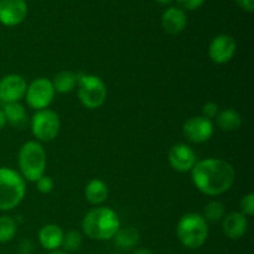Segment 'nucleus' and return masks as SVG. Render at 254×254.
<instances>
[{
  "label": "nucleus",
  "mask_w": 254,
  "mask_h": 254,
  "mask_svg": "<svg viewBox=\"0 0 254 254\" xmlns=\"http://www.w3.org/2000/svg\"><path fill=\"white\" fill-rule=\"evenodd\" d=\"M191 178L198 191L208 196H218L232 188L236 173L228 161L211 158L196 161L191 169Z\"/></svg>",
  "instance_id": "f257e3e1"
},
{
  "label": "nucleus",
  "mask_w": 254,
  "mask_h": 254,
  "mask_svg": "<svg viewBox=\"0 0 254 254\" xmlns=\"http://www.w3.org/2000/svg\"><path fill=\"white\" fill-rule=\"evenodd\" d=\"M119 228L121 221L118 215L109 207L93 208L84 216L82 221V230L91 240H113Z\"/></svg>",
  "instance_id": "f03ea898"
},
{
  "label": "nucleus",
  "mask_w": 254,
  "mask_h": 254,
  "mask_svg": "<svg viewBox=\"0 0 254 254\" xmlns=\"http://www.w3.org/2000/svg\"><path fill=\"white\" fill-rule=\"evenodd\" d=\"M19 168L24 180L36 183L46 170V151L39 141H26L19 150Z\"/></svg>",
  "instance_id": "7ed1b4c3"
},
{
  "label": "nucleus",
  "mask_w": 254,
  "mask_h": 254,
  "mask_svg": "<svg viewBox=\"0 0 254 254\" xmlns=\"http://www.w3.org/2000/svg\"><path fill=\"white\" fill-rule=\"evenodd\" d=\"M176 233L181 245L190 250H197L207 241V221L200 213H186L179 221Z\"/></svg>",
  "instance_id": "20e7f679"
},
{
  "label": "nucleus",
  "mask_w": 254,
  "mask_h": 254,
  "mask_svg": "<svg viewBox=\"0 0 254 254\" xmlns=\"http://www.w3.org/2000/svg\"><path fill=\"white\" fill-rule=\"evenodd\" d=\"M26 185L17 171L0 168V210L10 211L16 207L25 197Z\"/></svg>",
  "instance_id": "39448f33"
},
{
  "label": "nucleus",
  "mask_w": 254,
  "mask_h": 254,
  "mask_svg": "<svg viewBox=\"0 0 254 254\" xmlns=\"http://www.w3.org/2000/svg\"><path fill=\"white\" fill-rule=\"evenodd\" d=\"M78 98L88 109H97L103 106L107 98V87L103 79L94 74L78 76Z\"/></svg>",
  "instance_id": "423d86ee"
},
{
  "label": "nucleus",
  "mask_w": 254,
  "mask_h": 254,
  "mask_svg": "<svg viewBox=\"0 0 254 254\" xmlns=\"http://www.w3.org/2000/svg\"><path fill=\"white\" fill-rule=\"evenodd\" d=\"M61 129L60 116L51 109L36 111L31 119V130L35 138L40 141L49 143L56 139Z\"/></svg>",
  "instance_id": "0eeeda50"
},
{
  "label": "nucleus",
  "mask_w": 254,
  "mask_h": 254,
  "mask_svg": "<svg viewBox=\"0 0 254 254\" xmlns=\"http://www.w3.org/2000/svg\"><path fill=\"white\" fill-rule=\"evenodd\" d=\"M55 93L56 92L52 87L51 81L44 78V77H40L27 84L25 98H26V103L30 108L41 111V109H46L52 103Z\"/></svg>",
  "instance_id": "6e6552de"
},
{
  "label": "nucleus",
  "mask_w": 254,
  "mask_h": 254,
  "mask_svg": "<svg viewBox=\"0 0 254 254\" xmlns=\"http://www.w3.org/2000/svg\"><path fill=\"white\" fill-rule=\"evenodd\" d=\"M213 130L215 128H213L212 121L205 118L203 116L189 118L183 127L184 135L196 144L210 140L211 136L213 135Z\"/></svg>",
  "instance_id": "1a4fd4ad"
},
{
  "label": "nucleus",
  "mask_w": 254,
  "mask_h": 254,
  "mask_svg": "<svg viewBox=\"0 0 254 254\" xmlns=\"http://www.w3.org/2000/svg\"><path fill=\"white\" fill-rule=\"evenodd\" d=\"M27 83L20 74H7L0 81V101L4 104L16 103L26 94Z\"/></svg>",
  "instance_id": "9d476101"
},
{
  "label": "nucleus",
  "mask_w": 254,
  "mask_h": 254,
  "mask_svg": "<svg viewBox=\"0 0 254 254\" xmlns=\"http://www.w3.org/2000/svg\"><path fill=\"white\" fill-rule=\"evenodd\" d=\"M237 49L235 39L230 35L221 34L213 37L208 46V56L215 64H223L233 59Z\"/></svg>",
  "instance_id": "9b49d317"
},
{
  "label": "nucleus",
  "mask_w": 254,
  "mask_h": 254,
  "mask_svg": "<svg viewBox=\"0 0 254 254\" xmlns=\"http://www.w3.org/2000/svg\"><path fill=\"white\" fill-rule=\"evenodd\" d=\"M27 15V5L24 0H0V22L5 26L21 24Z\"/></svg>",
  "instance_id": "f8f14e48"
},
{
  "label": "nucleus",
  "mask_w": 254,
  "mask_h": 254,
  "mask_svg": "<svg viewBox=\"0 0 254 254\" xmlns=\"http://www.w3.org/2000/svg\"><path fill=\"white\" fill-rule=\"evenodd\" d=\"M196 161H197V158H196L195 151L186 144H175L171 146L170 151H169V163H170L171 168L179 173L191 171Z\"/></svg>",
  "instance_id": "ddd939ff"
},
{
  "label": "nucleus",
  "mask_w": 254,
  "mask_h": 254,
  "mask_svg": "<svg viewBox=\"0 0 254 254\" xmlns=\"http://www.w3.org/2000/svg\"><path fill=\"white\" fill-rule=\"evenodd\" d=\"M222 230L231 240H240L248 230L247 216L241 212H230L223 217Z\"/></svg>",
  "instance_id": "4468645a"
},
{
  "label": "nucleus",
  "mask_w": 254,
  "mask_h": 254,
  "mask_svg": "<svg viewBox=\"0 0 254 254\" xmlns=\"http://www.w3.org/2000/svg\"><path fill=\"white\" fill-rule=\"evenodd\" d=\"M188 16L185 11L180 7L170 6L163 12L161 16V25L163 29L170 35H178L186 27Z\"/></svg>",
  "instance_id": "2eb2a0df"
},
{
  "label": "nucleus",
  "mask_w": 254,
  "mask_h": 254,
  "mask_svg": "<svg viewBox=\"0 0 254 254\" xmlns=\"http://www.w3.org/2000/svg\"><path fill=\"white\" fill-rule=\"evenodd\" d=\"M64 231L61 227L54 223L45 225L39 232V242L42 248L47 251H57L61 247L62 238H64Z\"/></svg>",
  "instance_id": "dca6fc26"
},
{
  "label": "nucleus",
  "mask_w": 254,
  "mask_h": 254,
  "mask_svg": "<svg viewBox=\"0 0 254 254\" xmlns=\"http://www.w3.org/2000/svg\"><path fill=\"white\" fill-rule=\"evenodd\" d=\"M108 186L99 179L91 180L84 189V196L92 205H102L108 197Z\"/></svg>",
  "instance_id": "f3484780"
},
{
  "label": "nucleus",
  "mask_w": 254,
  "mask_h": 254,
  "mask_svg": "<svg viewBox=\"0 0 254 254\" xmlns=\"http://www.w3.org/2000/svg\"><path fill=\"white\" fill-rule=\"evenodd\" d=\"M215 119L218 128L223 131H235L242 126V117L232 108L220 111Z\"/></svg>",
  "instance_id": "a211bd4d"
},
{
  "label": "nucleus",
  "mask_w": 254,
  "mask_h": 254,
  "mask_svg": "<svg viewBox=\"0 0 254 254\" xmlns=\"http://www.w3.org/2000/svg\"><path fill=\"white\" fill-rule=\"evenodd\" d=\"M2 112L5 114V118H6V123L11 124L15 128L22 129L27 124V113L24 106L20 104L19 102L4 104Z\"/></svg>",
  "instance_id": "6ab92c4d"
},
{
  "label": "nucleus",
  "mask_w": 254,
  "mask_h": 254,
  "mask_svg": "<svg viewBox=\"0 0 254 254\" xmlns=\"http://www.w3.org/2000/svg\"><path fill=\"white\" fill-rule=\"evenodd\" d=\"M77 82H78V74L71 71H61L55 74L54 79L51 81L55 92L59 93H69L74 89Z\"/></svg>",
  "instance_id": "aec40b11"
},
{
  "label": "nucleus",
  "mask_w": 254,
  "mask_h": 254,
  "mask_svg": "<svg viewBox=\"0 0 254 254\" xmlns=\"http://www.w3.org/2000/svg\"><path fill=\"white\" fill-rule=\"evenodd\" d=\"M139 232L134 227H124L119 228L118 232L114 235V245L121 250H131L135 247L139 242Z\"/></svg>",
  "instance_id": "412c9836"
},
{
  "label": "nucleus",
  "mask_w": 254,
  "mask_h": 254,
  "mask_svg": "<svg viewBox=\"0 0 254 254\" xmlns=\"http://www.w3.org/2000/svg\"><path fill=\"white\" fill-rule=\"evenodd\" d=\"M17 231L16 222L9 216L0 217V243H7L15 237Z\"/></svg>",
  "instance_id": "4be33fe9"
},
{
  "label": "nucleus",
  "mask_w": 254,
  "mask_h": 254,
  "mask_svg": "<svg viewBox=\"0 0 254 254\" xmlns=\"http://www.w3.org/2000/svg\"><path fill=\"white\" fill-rule=\"evenodd\" d=\"M225 216V206L220 201H211L203 208L202 217L210 222H217Z\"/></svg>",
  "instance_id": "5701e85b"
},
{
  "label": "nucleus",
  "mask_w": 254,
  "mask_h": 254,
  "mask_svg": "<svg viewBox=\"0 0 254 254\" xmlns=\"http://www.w3.org/2000/svg\"><path fill=\"white\" fill-rule=\"evenodd\" d=\"M82 245V235L78 231H68L66 235H64L62 238V247L67 251V252H74L78 250Z\"/></svg>",
  "instance_id": "b1692460"
},
{
  "label": "nucleus",
  "mask_w": 254,
  "mask_h": 254,
  "mask_svg": "<svg viewBox=\"0 0 254 254\" xmlns=\"http://www.w3.org/2000/svg\"><path fill=\"white\" fill-rule=\"evenodd\" d=\"M241 211L245 216H253L254 215V195L253 193H248V195L243 196L241 200Z\"/></svg>",
  "instance_id": "393cba45"
},
{
  "label": "nucleus",
  "mask_w": 254,
  "mask_h": 254,
  "mask_svg": "<svg viewBox=\"0 0 254 254\" xmlns=\"http://www.w3.org/2000/svg\"><path fill=\"white\" fill-rule=\"evenodd\" d=\"M36 186H37V190H39L40 192L47 195V193H50L52 190H54L55 183L50 176L44 175L36 181Z\"/></svg>",
  "instance_id": "a878e982"
},
{
  "label": "nucleus",
  "mask_w": 254,
  "mask_h": 254,
  "mask_svg": "<svg viewBox=\"0 0 254 254\" xmlns=\"http://www.w3.org/2000/svg\"><path fill=\"white\" fill-rule=\"evenodd\" d=\"M218 112H220V109H218L217 103H215V102H207V103L203 104L202 114L205 118L212 121L213 118H216V117H217Z\"/></svg>",
  "instance_id": "bb28decb"
},
{
  "label": "nucleus",
  "mask_w": 254,
  "mask_h": 254,
  "mask_svg": "<svg viewBox=\"0 0 254 254\" xmlns=\"http://www.w3.org/2000/svg\"><path fill=\"white\" fill-rule=\"evenodd\" d=\"M206 0H178L179 4L186 10H196L202 6Z\"/></svg>",
  "instance_id": "cd10ccee"
},
{
  "label": "nucleus",
  "mask_w": 254,
  "mask_h": 254,
  "mask_svg": "<svg viewBox=\"0 0 254 254\" xmlns=\"http://www.w3.org/2000/svg\"><path fill=\"white\" fill-rule=\"evenodd\" d=\"M34 251V243L30 240H24L19 246L20 254H31Z\"/></svg>",
  "instance_id": "c85d7f7f"
},
{
  "label": "nucleus",
  "mask_w": 254,
  "mask_h": 254,
  "mask_svg": "<svg viewBox=\"0 0 254 254\" xmlns=\"http://www.w3.org/2000/svg\"><path fill=\"white\" fill-rule=\"evenodd\" d=\"M238 6L247 12H252L254 10V0H236Z\"/></svg>",
  "instance_id": "c756f323"
},
{
  "label": "nucleus",
  "mask_w": 254,
  "mask_h": 254,
  "mask_svg": "<svg viewBox=\"0 0 254 254\" xmlns=\"http://www.w3.org/2000/svg\"><path fill=\"white\" fill-rule=\"evenodd\" d=\"M5 126H6V118H5V114L4 112H2V109L0 108V130H1Z\"/></svg>",
  "instance_id": "7c9ffc66"
},
{
  "label": "nucleus",
  "mask_w": 254,
  "mask_h": 254,
  "mask_svg": "<svg viewBox=\"0 0 254 254\" xmlns=\"http://www.w3.org/2000/svg\"><path fill=\"white\" fill-rule=\"evenodd\" d=\"M133 254H153L150 250H146V248H140V250H136Z\"/></svg>",
  "instance_id": "2f4dec72"
},
{
  "label": "nucleus",
  "mask_w": 254,
  "mask_h": 254,
  "mask_svg": "<svg viewBox=\"0 0 254 254\" xmlns=\"http://www.w3.org/2000/svg\"><path fill=\"white\" fill-rule=\"evenodd\" d=\"M159 5H169L174 1V0H155Z\"/></svg>",
  "instance_id": "473e14b6"
},
{
  "label": "nucleus",
  "mask_w": 254,
  "mask_h": 254,
  "mask_svg": "<svg viewBox=\"0 0 254 254\" xmlns=\"http://www.w3.org/2000/svg\"><path fill=\"white\" fill-rule=\"evenodd\" d=\"M50 254H67L66 252H62V251H52Z\"/></svg>",
  "instance_id": "72a5a7b5"
},
{
  "label": "nucleus",
  "mask_w": 254,
  "mask_h": 254,
  "mask_svg": "<svg viewBox=\"0 0 254 254\" xmlns=\"http://www.w3.org/2000/svg\"><path fill=\"white\" fill-rule=\"evenodd\" d=\"M24 1H26V0H24Z\"/></svg>",
  "instance_id": "f704fd0d"
}]
</instances>
